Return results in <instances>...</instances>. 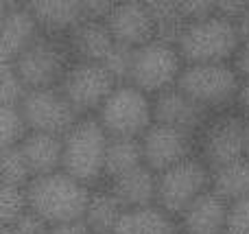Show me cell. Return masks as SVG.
Wrapping results in <instances>:
<instances>
[{"instance_id":"39","label":"cell","mask_w":249,"mask_h":234,"mask_svg":"<svg viewBox=\"0 0 249 234\" xmlns=\"http://www.w3.org/2000/svg\"><path fill=\"white\" fill-rule=\"evenodd\" d=\"M236 22V29H238V35H241V42H249V9L243 13Z\"/></svg>"},{"instance_id":"37","label":"cell","mask_w":249,"mask_h":234,"mask_svg":"<svg viewBox=\"0 0 249 234\" xmlns=\"http://www.w3.org/2000/svg\"><path fill=\"white\" fill-rule=\"evenodd\" d=\"M48 234H92L90 228L83 221H72V223H59V226H51Z\"/></svg>"},{"instance_id":"21","label":"cell","mask_w":249,"mask_h":234,"mask_svg":"<svg viewBox=\"0 0 249 234\" xmlns=\"http://www.w3.org/2000/svg\"><path fill=\"white\" fill-rule=\"evenodd\" d=\"M20 149L29 160L33 178L55 173L64 166V136L29 131V136L20 143Z\"/></svg>"},{"instance_id":"3","label":"cell","mask_w":249,"mask_h":234,"mask_svg":"<svg viewBox=\"0 0 249 234\" xmlns=\"http://www.w3.org/2000/svg\"><path fill=\"white\" fill-rule=\"evenodd\" d=\"M112 136L96 116H79L64 134V166L61 169L90 188L105 182V158Z\"/></svg>"},{"instance_id":"32","label":"cell","mask_w":249,"mask_h":234,"mask_svg":"<svg viewBox=\"0 0 249 234\" xmlns=\"http://www.w3.org/2000/svg\"><path fill=\"white\" fill-rule=\"evenodd\" d=\"M11 228L16 230V234H48L51 232V223L44 217H39L37 213H33V210L22 215Z\"/></svg>"},{"instance_id":"18","label":"cell","mask_w":249,"mask_h":234,"mask_svg":"<svg viewBox=\"0 0 249 234\" xmlns=\"http://www.w3.org/2000/svg\"><path fill=\"white\" fill-rule=\"evenodd\" d=\"M66 39H68L74 61H99V64H103L109 51L116 46L112 31H109L105 20H83Z\"/></svg>"},{"instance_id":"26","label":"cell","mask_w":249,"mask_h":234,"mask_svg":"<svg viewBox=\"0 0 249 234\" xmlns=\"http://www.w3.org/2000/svg\"><path fill=\"white\" fill-rule=\"evenodd\" d=\"M29 210V186L0 182V226H13Z\"/></svg>"},{"instance_id":"23","label":"cell","mask_w":249,"mask_h":234,"mask_svg":"<svg viewBox=\"0 0 249 234\" xmlns=\"http://www.w3.org/2000/svg\"><path fill=\"white\" fill-rule=\"evenodd\" d=\"M212 191L225 201H236L249 195V156L212 169Z\"/></svg>"},{"instance_id":"9","label":"cell","mask_w":249,"mask_h":234,"mask_svg":"<svg viewBox=\"0 0 249 234\" xmlns=\"http://www.w3.org/2000/svg\"><path fill=\"white\" fill-rule=\"evenodd\" d=\"M212 188V166L193 156L158 173V204L179 217L197 197Z\"/></svg>"},{"instance_id":"1","label":"cell","mask_w":249,"mask_h":234,"mask_svg":"<svg viewBox=\"0 0 249 234\" xmlns=\"http://www.w3.org/2000/svg\"><path fill=\"white\" fill-rule=\"evenodd\" d=\"M92 188L79 182L64 169L37 175L29 184L31 210L44 217L51 226L83 221Z\"/></svg>"},{"instance_id":"11","label":"cell","mask_w":249,"mask_h":234,"mask_svg":"<svg viewBox=\"0 0 249 234\" xmlns=\"http://www.w3.org/2000/svg\"><path fill=\"white\" fill-rule=\"evenodd\" d=\"M20 108L31 131L64 136L79 121L77 109L66 99L59 86L29 90L26 96L22 99Z\"/></svg>"},{"instance_id":"38","label":"cell","mask_w":249,"mask_h":234,"mask_svg":"<svg viewBox=\"0 0 249 234\" xmlns=\"http://www.w3.org/2000/svg\"><path fill=\"white\" fill-rule=\"evenodd\" d=\"M236 109L243 114V116L249 118V79H245L241 86V92H238V101H236Z\"/></svg>"},{"instance_id":"17","label":"cell","mask_w":249,"mask_h":234,"mask_svg":"<svg viewBox=\"0 0 249 234\" xmlns=\"http://www.w3.org/2000/svg\"><path fill=\"white\" fill-rule=\"evenodd\" d=\"M26 9L44 35L68 37L86 18L79 0H29Z\"/></svg>"},{"instance_id":"4","label":"cell","mask_w":249,"mask_h":234,"mask_svg":"<svg viewBox=\"0 0 249 234\" xmlns=\"http://www.w3.org/2000/svg\"><path fill=\"white\" fill-rule=\"evenodd\" d=\"M177 86L210 114L236 109L243 79L232 61L228 64H186Z\"/></svg>"},{"instance_id":"8","label":"cell","mask_w":249,"mask_h":234,"mask_svg":"<svg viewBox=\"0 0 249 234\" xmlns=\"http://www.w3.org/2000/svg\"><path fill=\"white\" fill-rule=\"evenodd\" d=\"M197 156L212 169L247 156L245 147V116L238 109L210 114L206 125L197 134Z\"/></svg>"},{"instance_id":"28","label":"cell","mask_w":249,"mask_h":234,"mask_svg":"<svg viewBox=\"0 0 249 234\" xmlns=\"http://www.w3.org/2000/svg\"><path fill=\"white\" fill-rule=\"evenodd\" d=\"M29 131L20 105H0V149L20 144Z\"/></svg>"},{"instance_id":"27","label":"cell","mask_w":249,"mask_h":234,"mask_svg":"<svg viewBox=\"0 0 249 234\" xmlns=\"http://www.w3.org/2000/svg\"><path fill=\"white\" fill-rule=\"evenodd\" d=\"M31 180H33V171H31L29 160L24 158L20 144L0 149V182L29 186Z\"/></svg>"},{"instance_id":"22","label":"cell","mask_w":249,"mask_h":234,"mask_svg":"<svg viewBox=\"0 0 249 234\" xmlns=\"http://www.w3.org/2000/svg\"><path fill=\"white\" fill-rule=\"evenodd\" d=\"M123 213H124V206L121 204V199L103 182L90 191L83 223L90 228L92 234H114Z\"/></svg>"},{"instance_id":"30","label":"cell","mask_w":249,"mask_h":234,"mask_svg":"<svg viewBox=\"0 0 249 234\" xmlns=\"http://www.w3.org/2000/svg\"><path fill=\"white\" fill-rule=\"evenodd\" d=\"M131 61H133V48L116 44V46L109 51V55L105 57L103 66L112 72V77L116 79L118 83H127L129 72H131Z\"/></svg>"},{"instance_id":"31","label":"cell","mask_w":249,"mask_h":234,"mask_svg":"<svg viewBox=\"0 0 249 234\" xmlns=\"http://www.w3.org/2000/svg\"><path fill=\"white\" fill-rule=\"evenodd\" d=\"M225 234H249V195L230 201Z\"/></svg>"},{"instance_id":"14","label":"cell","mask_w":249,"mask_h":234,"mask_svg":"<svg viewBox=\"0 0 249 234\" xmlns=\"http://www.w3.org/2000/svg\"><path fill=\"white\" fill-rule=\"evenodd\" d=\"M153 109H155V123L184 129L188 134L197 136L206 121L210 118V112L190 99L179 86L153 96Z\"/></svg>"},{"instance_id":"29","label":"cell","mask_w":249,"mask_h":234,"mask_svg":"<svg viewBox=\"0 0 249 234\" xmlns=\"http://www.w3.org/2000/svg\"><path fill=\"white\" fill-rule=\"evenodd\" d=\"M29 88L13 68V64H0V105H20Z\"/></svg>"},{"instance_id":"7","label":"cell","mask_w":249,"mask_h":234,"mask_svg":"<svg viewBox=\"0 0 249 234\" xmlns=\"http://www.w3.org/2000/svg\"><path fill=\"white\" fill-rule=\"evenodd\" d=\"M74 57L66 37L39 35L16 61L13 68L22 77L29 90L33 88H55L64 81Z\"/></svg>"},{"instance_id":"42","label":"cell","mask_w":249,"mask_h":234,"mask_svg":"<svg viewBox=\"0 0 249 234\" xmlns=\"http://www.w3.org/2000/svg\"><path fill=\"white\" fill-rule=\"evenodd\" d=\"M0 234H16L11 226H0Z\"/></svg>"},{"instance_id":"33","label":"cell","mask_w":249,"mask_h":234,"mask_svg":"<svg viewBox=\"0 0 249 234\" xmlns=\"http://www.w3.org/2000/svg\"><path fill=\"white\" fill-rule=\"evenodd\" d=\"M121 0H79L86 20H107Z\"/></svg>"},{"instance_id":"15","label":"cell","mask_w":249,"mask_h":234,"mask_svg":"<svg viewBox=\"0 0 249 234\" xmlns=\"http://www.w3.org/2000/svg\"><path fill=\"white\" fill-rule=\"evenodd\" d=\"M230 201L214 191L203 193L179 215V228L184 234H225Z\"/></svg>"},{"instance_id":"41","label":"cell","mask_w":249,"mask_h":234,"mask_svg":"<svg viewBox=\"0 0 249 234\" xmlns=\"http://www.w3.org/2000/svg\"><path fill=\"white\" fill-rule=\"evenodd\" d=\"M245 147H247V156H249V118L245 116Z\"/></svg>"},{"instance_id":"35","label":"cell","mask_w":249,"mask_h":234,"mask_svg":"<svg viewBox=\"0 0 249 234\" xmlns=\"http://www.w3.org/2000/svg\"><path fill=\"white\" fill-rule=\"evenodd\" d=\"M214 2H216V13L230 18V20H238L249 9V0H214Z\"/></svg>"},{"instance_id":"40","label":"cell","mask_w":249,"mask_h":234,"mask_svg":"<svg viewBox=\"0 0 249 234\" xmlns=\"http://www.w3.org/2000/svg\"><path fill=\"white\" fill-rule=\"evenodd\" d=\"M29 0H0V13L2 11H11V9H22L26 7Z\"/></svg>"},{"instance_id":"10","label":"cell","mask_w":249,"mask_h":234,"mask_svg":"<svg viewBox=\"0 0 249 234\" xmlns=\"http://www.w3.org/2000/svg\"><path fill=\"white\" fill-rule=\"evenodd\" d=\"M118 81L99 61H72L59 83L66 99L72 103L79 116H96Z\"/></svg>"},{"instance_id":"25","label":"cell","mask_w":249,"mask_h":234,"mask_svg":"<svg viewBox=\"0 0 249 234\" xmlns=\"http://www.w3.org/2000/svg\"><path fill=\"white\" fill-rule=\"evenodd\" d=\"M142 2L146 4L149 13L153 16L155 24H158L160 37L175 42L177 33H179L181 26L186 24L179 0H142Z\"/></svg>"},{"instance_id":"24","label":"cell","mask_w":249,"mask_h":234,"mask_svg":"<svg viewBox=\"0 0 249 234\" xmlns=\"http://www.w3.org/2000/svg\"><path fill=\"white\" fill-rule=\"evenodd\" d=\"M142 164H144V153L140 138H109L107 158H105V182L121 178Z\"/></svg>"},{"instance_id":"13","label":"cell","mask_w":249,"mask_h":234,"mask_svg":"<svg viewBox=\"0 0 249 234\" xmlns=\"http://www.w3.org/2000/svg\"><path fill=\"white\" fill-rule=\"evenodd\" d=\"M105 22L112 31L114 42L127 48H140L160 37L158 24L142 0H121Z\"/></svg>"},{"instance_id":"34","label":"cell","mask_w":249,"mask_h":234,"mask_svg":"<svg viewBox=\"0 0 249 234\" xmlns=\"http://www.w3.org/2000/svg\"><path fill=\"white\" fill-rule=\"evenodd\" d=\"M184 20H199V18H208L216 13V2L214 0H179Z\"/></svg>"},{"instance_id":"6","label":"cell","mask_w":249,"mask_h":234,"mask_svg":"<svg viewBox=\"0 0 249 234\" xmlns=\"http://www.w3.org/2000/svg\"><path fill=\"white\" fill-rule=\"evenodd\" d=\"M96 118L112 138H142L155 123L153 96L133 83H118Z\"/></svg>"},{"instance_id":"36","label":"cell","mask_w":249,"mask_h":234,"mask_svg":"<svg viewBox=\"0 0 249 234\" xmlns=\"http://www.w3.org/2000/svg\"><path fill=\"white\" fill-rule=\"evenodd\" d=\"M232 64H234V68L238 70V74H241L243 81L249 79V42H243L241 44V48L236 51Z\"/></svg>"},{"instance_id":"2","label":"cell","mask_w":249,"mask_h":234,"mask_svg":"<svg viewBox=\"0 0 249 234\" xmlns=\"http://www.w3.org/2000/svg\"><path fill=\"white\" fill-rule=\"evenodd\" d=\"M175 44L186 64H228L243 42L236 22L214 13L186 22L177 33Z\"/></svg>"},{"instance_id":"16","label":"cell","mask_w":249,"mask_h":234,"mask_svg":"<svg viewBox=\"0 0 249 234\" xmlns=\"http://www.w3.org/2000/svg\"><path fill=\"white\" fill-rule=\"evenodd\" d=\"M42 35L29 9H11L0 13V64H13Z\"/></svg>"},{"instance_id":"5","label":"cell","mask_w":249,"mask_h":234,"mask_svg":"<svg viewBox=\"0 0 249 234\" xmlns=\"http://www.w3.org/2000/svg\"><path fill=\"white\" fill-rule=\"evenodd\" d=\"M186 61L175 42L155 37L140 48H133L129 81L142 92L158 96L179 83Z\"/></svg>"},{"instance_id":"19","label":"cell","mask_w":249,"mask_h":234,"mask_svg":"<svg viewBox=\"0 0 249 234\" xmlns=\"http://www.w3.org/2000/svg\"><path fill=\"white\" fill-rule=\"evenodd\" d=\"M105 184L121 199L124 210L158 204V173L153 169H149L146 164L138 166V169L129 171V173H124L116 180H109Z\"/></svg>"},{"instance_id":"20","label":"cell","mask_w":249,"mask_h":234,"mask_svg":"<svg viewBox=\"0 0 249 234\" xmlns=\"http://www.w3.org/2000/svg\"><path fill=\"white\" fill-rule=\"evenodd\" d=\"M179 219L160 204L127 208L114 234H179Z\"/></svg>"},{"instance_id":"12","label":"cell","mask_w":249,"mask_h":234,"mask_svg":"<svg viewBox=\"0 0 249 234\" xmlns=\"http://www.w3.org/2000/svg\"><path fill=\"white\" fill-rule=\"evenodd\" d=\"M140 143L142 153H144V164L153 169L155 173H162V171L197 156V136L177 129V127L164 125V123H153L144 131Z\"/></svg>"},{"instance_id":"43","label":"cell","mask_w":249,"mask_h":234,"mask_svg":"<svg viewBox=\"0 0 249 234\" xmlns=\"http://www.w3.org/2000/svg\"><path fill=\"white\" fill-rule=\"evenodd\" d=\"M179 234H184V232H179Z\"/></svg>"}]
</instances>
